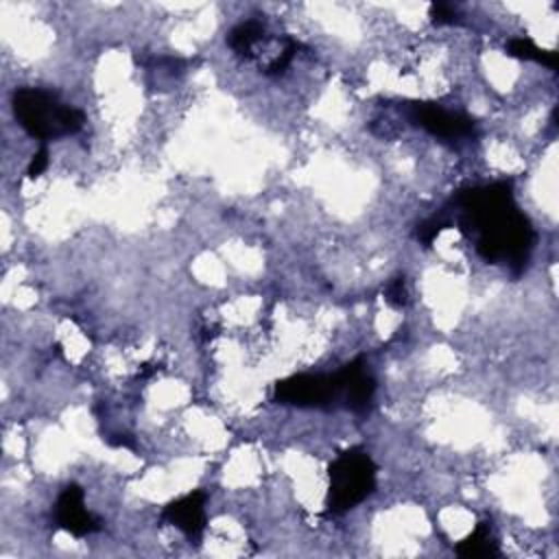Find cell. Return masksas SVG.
<instances>
[{"instance_id":"cell-15","label":"cell","mask_w":559,"mask_h":559,"mask_svg":"<svg viewBox=\"0 0 559 559\" xmlns=\"http://www.w3.org/2000/svg\"><path fill=\"white\" fill-rule=\"evenodd\" d=\"M46 166H48V151H46V146H41V148L33 155V159H31V164H28V168H26V175H28L31 179H35V177H39V175L46 170Z\"/></svg>"},{"instance_id":"cell-3","label":"cell","mask_w":559,"mask_h":559,"mask_svg":"<svg viewBox=\"0 0 559 559\" xmlns=\"http://www.w3.org/2000/svg\"><path fill=\"white\" fill-rule=\"evenodd\" d=\"M328 480V511L345 513L376 489V463L362 448H349L330 463Z\"/></svg>"},{"instance_id":"cell-14","label":"cell","mask_w":559,"mask_h":559,"mask_svg":"<svg viewBox=\"0 0 559 559\" xmlns=\"http://www.w3.org/2000/svg\"><path fill=\"white\" fill-rule=\"evenodd\" d=\"M384 297H386V301L391 304V306H395V308H402V306H406L408 304V293H406V284H404V277H395L389 286H386V290H384Z\"/></svg>"},{"instance_id":"cell-7","label":"cell","mask_w":559,"mask_h":559,"mask_svg":"<svg viewBox=\"0 0 559 559\" xmlns=\"http://www.w3.org/2000/svg\"><path fill=\"white\" fill-rule=\"evenodd\" d=\"M55 518L63 531H68L74 537H87L96 531H100L103 522L94 513L85 509L83 502V489L79 485H68L57 500Z\"/></svg>"},{"instance_id":"cell-6","label":"cell","mask_w":559,"mask_h":559,"mask_svg":"<svg viewBox=\"0 0 559 559\" xmlns=\"http://www.w3.org/2000/svg\"><path fill=\"white\" fill-rule=\"evenodd\" d=\"M341 380V402L345 408H349L356 415H365L371 408L373 393H376V380L367 371L365 360L358 356L352 362L343 365L336 371Z\"/></svg>"},{"instance_id":"cell-4","label":"cell","mask_w":559,"mask_h":559,"mask_svg":"<svg viewBox=\"0 0 559 559\" xmlns=\"http://www.w3.org/2000/svg\"><path fill=\"white\" fill-rule=\"evenodd\" d=\"M273 397L299 408H328L341 402V380L336 373H297L280 380Z\"/></svg>"},{"instance_id":"cell-1","label":"cell","mask_w":559,"mask_h":559,"mask_svg":"<svg viewBox=\"0 0 559 559\" xmlns=\"http://www.w3.org/2000/svg\"><path fill=\"white\" fill-rule=\"evenodd\" d=\"M463 234L476 236V251L487 262H504L518 275L533 251L535 231L515 207L511 181L461 190L454 199Z\"/></svg>"},{"instance_id":"cell-11","label":"cell","mask_w":559,"mask_h":559,"mask_svg":"<svg viewBox=\"0 0 559 559\" xmlns=\"http://www.w3.org/2000/svg\"><path fill=\"white\" fill-rule=\"evenodd\" d=\"M507 55L511 57H518V59H524V61H535V63H542L550 70L557 68V55L550 52V50H544L539 48L533 39L528 37H513L507 41Z\"/></svg>"},{"instance_id":"cell-5","label":"cell","mask_w":559,"mask_h":559,"mask_svg":"<svg viewBox=\"0 0 559 559\" xmlns=\"http://www.w3.org/2000/svg\"><path fill=\"white\" fill-rule=\"evenodd\" d=\"M406 116L417 127L441 140H463L474 135L476 122L463 114H452L437 103H408Z\"/></svg>"},{"instance_id":"cell-10","label":"cell","mask_w":559,"mask_h":559,"mask_svg":"<svg viewBox=\"0 0 559 559\" xmlns=\"http://www.w3.org/2000/svg\"><path fill=\"white\" fill-rule=\"evenodd\" d=\"M266 37V28L262 22L258 20H247L242 24H238L231 33H229V48L236 52V55H242V57H249L251 48L255 44H260L262 39Z\"/></svg>"},{"instance_id":"cell-8","label":"cell","mask_w":559,"mask_h":559,"mask_svg":"<svg viewBox=\"0 0 559 559\" xmlns=\"http://www.w3.org/2000/svg\"><path fill=\"white\" fill-rule=\"evenodd\" d=\"M205 500H207L205 491L197 489V491H192V493H188V496H183L179 500L168 502L164 507V511H162V518L168 524H173L179 531H183L186 537L197 542V539H201V535L205 531V522H207V518H205Z\"/></svg>"},{"instance_id":"cell-9","label":"cell","mask_w":559,"mask_h":559,"mask_svg":"<svg viewBox=\"0 0 559 559\" xmlns=\"http://www.w3.org/2000/svg\"><path fill=\"white\" fill-rule=\"evenodd\" d=\"M456 555L467 559H480V557H500L498 544L491 535L489 522H480L472 535H467L463 542L456 544Z\"/></svg>"},{"instance_id":"cell-13","label":"cell","mask_w":559,"mask_h":559,"mask_svg":"<svg viewBox=\"0 0 559 559\" xmlns=\"http://www.w3.org/2000/svg\"><path fill=\"white\" fill-rule=\"evenodd\" d=\"M430 20L437 26H445V24H459L461 15H459V11L452 4L435 2V4H430Z\"/></svg>"},{"instance_id":"cell-2","label":"cell","mask_w":559,"mask_h":559,"mask_svg":"<svg viewBox=\"0 0 559 559\" xmlns=\"http://www.w3.org/2000/svg\"><path fill=\"white\" fill-rule=\"evenodd\" d=\"M13 114L17 122L37 140H52L61 135L76 133L85 118L76 107L63 105L57 96L35 90V87H20L13 94Z\"/></svg>"},{"instance_id":"cell-12","label":"cell","mask_w":559,"mask_h":559,"mask_svg":"<svg viewBox=\"0 0 559 559\" xmlns=\"http://www.w3.org/2000/svg\"><path fill=\"white\" fill-rule=\"evenodd\" d=\"M445 227H448V221H443L441 216H432V218H428V221H424V223L417 225L415 238H417L424 247H430V245L435 242V238L439 236V231L445 229Z\"/></svg>"}]
</instances>
